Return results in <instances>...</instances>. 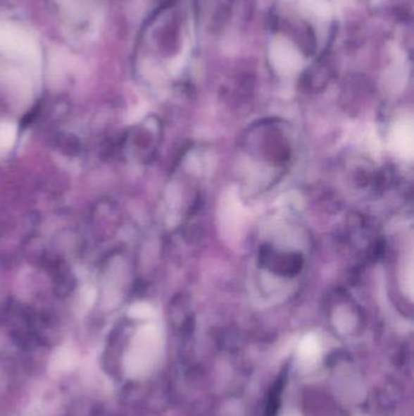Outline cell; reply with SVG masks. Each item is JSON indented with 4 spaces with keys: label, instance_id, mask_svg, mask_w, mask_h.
Returning <instances> with one entry per match:
<instances>
[{
    "label": "cell",
    "instance_id": "obj_6",
    "mask_svg": "<svg viewBox=\"0 0 414 416\" xmlns=\"http://www.w3.org/2000/svg\"><path fill=\"white\" fill-rule=\"evenodd\" d=\"M18 137V128L13 123L0 124V149L8 150L13 147Z\"/></svg>",
    "mask_w": 414,
    "mask_h": 416
},
{
    "label": "cell",
    "instance_id": "obj_1",
    "mask_svg": "<svg viewBox=\"0 0 414 416\" xmlns=\"http://www.w3.org/2000/svg\"><path fill=\"white\" fill-rule=\"evenodd\" d=\"M161 332L154 325H145L137 331L125 358L124 367L130 377H144L153 367L161 350Z\"/></svg>",
    "mask_w": 414,
    "mask_h": 416
},
{
    "label": "cell",
    "instance_id": "obj_7",
    "mask_svg": "<svg viewBox=\"0 0 414 416\" xmlns=\"http://www.w3.org/2000/svg\"><path fill=\"white\" fill-rule=\"evenodd\" d=\"M128 314L135 319H150L153 317L154 310L150 305L137 303L129 308Z\"/></svg>",
    "mask_w": 414,
    "mask_h": 416
},
{
    "label": "cell",
    "instance_id": "obj_8",
    "mask_svg": "<svg viewBox=\"0 0 414 416\" xmlns=\"http://www.w3.org/2000/svg\"><path fill=\"white\" fill-rule=\"evenodd\" d=\"M83 298L84 303H85L87 306H92L94 301H95V298H96V291H95L93 288H87V291L83 293Z\"/></svg>",
    "mask_w": 414,
    "mask_h": 416
},
{
    "label": "cell",
    "instance_id": "obj_4",
    "mask_svg": "<svg viewBox=\"0 0 414 416\" xmlns=\"http://www.w3.org/2000/svg\"><path fill=\"white\" fill-rule=\"evenodd\" d=\"M77 358L78 357H77L75 350L68 348V347H62L54 353L53 357L50 359L49 367L51 372H58V374L70 372L75 367Z\"/></svg>",
    "mask_w": 414,
    "mask_h": 416
},
{
    "label": "cell",
    "instance_id": "obj_3",
    "mask_svg": "<svg viewBox=\"0 0 414 416\" xmlns=\"http://www.w3.org/2000/svg\"><path fill=\"white\" fill-rule=\"evenodd\" d=\"M392 147L399 155L410 159L413 155V126L410 122L397 124L391 137Z\"/></svg>",
    "mask_w": 414,
    "mask_h": 416
},
{
    "label": "cell",
    "instance_id": "obj_2",
    "mask_svg": "<svg viewBox=\"0 0 414 416\" xmlns=\"http://www.w3.org/2000/svg\"><path fill=\"white\" fill-rule=\"evenodd\" d=\"M0 51L31 63H37L39 60L36 42L28 33L11 25L0 23Z\"/></svg>",
    "mask_w": 414,
    "mask_h": 416
},
{
    "label": "cell",
    "instance_id": "obj_5",
    "mask_svg": "<svg viewBox=\"0 0 414 416\" xmlns=\"http://www.w3.org/2000/svg\"><path fill=\"white\" fill-rule=\"evenodd\" d=\"M320 352H321V347L318 338L315 336L311 335L306 336L300 343L299 355L301 360L304 362H313L315 359H318Z\"/></svg>",
    "mask_w": 414,
    "mask_h": 416
},
{
    "label": "cell",
    "instance_id": "obj_9",
    "mask_svg": "<svg viewBox=\"0 0 414 416\" xmlns=\"http://www.w3.org/2000/svg\"><path fill=\"white\" fill-rule=\"evenodd\" d=\"M288 416H296V415H288Z\"/></svg>",
    "mask_w": 414,
    "mask_h": 416
}]
</instances>
